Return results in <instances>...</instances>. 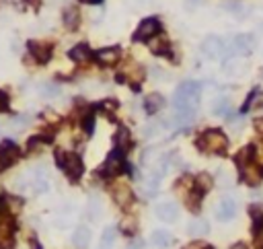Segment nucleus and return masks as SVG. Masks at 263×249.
Masks as SVG:
<instances>
[{"label":"nucleus","mask_w":263,"mask_h":249,"mask_svg":"<svg viewBox=\"0 0 263 249\" xmlns=\"http://www.w3.org/2000/svg\"><path fill=\"white\" fill-rule=\"evenodd\" d=\"M202 101V82L185 80L177 87L173 95V105L179 111H196Z\"/></svg>","instance_id":"obj_1"},{"label":"nucleus","mask_w":263,"mask_h":249,"mask_svg":"<svg viewBox=\"0 0 263 249\" xmlns=\"http://www.w3.org/2000/svg\"><path fill=\"white\" fill-rule=\"evenodd\" d=\"M229 146V138L224 136L222 130H206L204 134L198 138V148L202 153L210 155H222Z\"/></svg>","instance_id":"obj_2"},{"label":"nucleus","mask_w":263,"mask_h":249,"mask_svg":"<svg viewBox=\"0 0 263 249\" xmlns=\"http://www.w3.org/2000/svg\"><path fill=\"white\" fill-rule=\"evenodd\" d=\"M56 165L72 179H78L82 175V159L76 153H70V151H58L56 153Z\"/></svg>","instance_id":"obj_3"},{"label":"nucleus","mask_w":263,"mask_h":249,"mask_svg":"<svg viewBox=\"0 0 263 249\" xmlns=\"http://www.w3.org/2000/svg\"><path fill=\"white\" fill-rule=\"evenodd\" d=\"M159 31H161V21L156 19V16H148V19H144L142 23L138 25V29H136V33H134V39H136V41H148V39H152Z\"/></svg>","instance_id":"obj_4"},{"label":"nucleus","mask_w":263,"mask_h":249,"mask_svg":"<svg viewBox=\"0 0 263 249\" xmlns=\"http://www.w3.org/2000/svg\"><path fill=\"white\" fill-rule=\"evenodd\" d=\"M241 181H243V184H247V186H251V188L259 186L263 181V169L255 161H249L247 165H243V167H241Z\"/></svg>","instance_id":"obj_5"},{"label":"nucleus","mask_w":263,"mask_h":249,"mask_svg":"<svg viewBox=\"0 0 263 249\" xmlns=\"http://www.w3.org/2000/svg\"><path fill=\"white\" fill-rule=\"evenodd\" d=\"M121 169H124V155H121V151H117V148H113L107 155V159H105L101 171L105 175H117Z\"/></svg>","instance_id":"obj_6"},{"label":"nucleus","mask_w":263,"mask_h":249,"mask_svg":"<svg viewBox=\"0 0 263 249\" xmlns=\"http://www.w3.org/2000/svg\"><path fill=\"white\" fill-rule=\"evenodd\" d=\"M255 49V37L251 33H241V35L235 37L233 41V52L239 56H249Z\"/></svg>","instance_id":"obj_7"},{"label":"nucleus","mask_w":263,"mask_h":249,"mask_svg":"<svg viewBox=\"0 0 263 249\" xmlns=\"http://www.w3.org/2000/svg\"><path fill=\"white\" fill-rule=\"evenodd\" d=\"M202 52H204V56H208V58L214 60V58H218L224 52V41L220 37H216V35H210L202 43Z\"/></svg>","instance_id":"obj_8"},{"label":"nucleus","mask_w":263,"mask_h":249,"mask_svg":"<svg viewBox=\"0 0 263 249\" xmlns=\"http://www.w3.org/2000/svg\"><path fill=\"white\" fill-rule=\"evenodd\" d=\"M235 214H237V202L233 200V198H222L220 204H218V210H216L218 221L229 223V221L235 219Z\"/></svg>","instance_id":"obj_9"},{"label":"nucleus","mask_w":263,"mask_h":249,"mask_svg":"<svg viewBox=\"0 0 263 249\" xmlns=\"http://www.w3.org/2000/svg\"><path fill=\"white\" fill-rule=\"evenodd\" d=\"M95 58L103 66H113L121 58V49L119 47H103V49H99V52L95 54Z\"/></svg>","instance_id":"obj_10"},{"label":"nucleus","mask_w":263,"mask_h":249,"mask_svg":"<svg viewBox=\"0 0 263 249\" xmlns=\"http://www.w3.org/2000/svg\"><path fill=\"white\" fill-rule=\"evenodd\" d=\"M27 47H29L31 56L35 60H39V62H47L49 56H51V45L45 43V41H29Z\"/></svg>","instance_id":"obj_11"},{"label":"nucleus","mask_w":263,"mask_h":249,"mask_svg":"<svg viewBox=\"0 0 263 249\" xmlns=\"http://www.w3.org/2000/svg\"><path fill=\"white\" fill-rule=\"evenodd\" d=\"M154 212H156V217H159L161 221H165V223H173V221H177V217H179V208L175 206L173 202H161L159 206L154 208Z\"/></svg>","instance_id":"obj_12"},{"label":"nucleus","mask_w":263,"mask_h":249,"mask_svg":"<svg viewBox=\"0 0 263 249\" xmlns=\"http://www.w3.org/2000/svg\"><path fill=\"white\" fill-rule=\"evenodd\" d=\"M111 194H113V198H115V202L117 204H121V206H128L130 202H132V188L128 186V184H113V188H111Z\"/></svg>","instance_id":"obj_13"},{"label":"nucleus","mask_w":263,"mask_h":249,"mask_svg":"<svg viewBox=\"0 0 263 249\" xmlns=\"http://www.w3.org/2000/svg\"><path fill=\"white\" fill-rule=\"evenodd\" d=\"M113 146L117 148V151L121 153H126L128 148L132 146V136H130V130L128 128H119L115 132V136H113Z\"/></svg>","instance_id":"obj_14"},{"label":"nucleus","mask_w":263,"mask_h":249,"mask_svg":"<svg viewBox=\"0 0 263 249\" xmlns=\"http://www.w3.org/2000/svg\"><path fill=\"white\" fill-rule=\"evenodd\" d=\"M165 107V97L161 93H150L146 99H144V109L148 113H156Z\"/></svg>","instance_id":"obj_15"},{"label":"nucleus","mask_w":263,"mask_h":249,"mask_svg":"<svg viewBox=\"0 0 263 249\" xmlns=\"http://www.w3.org/2000/svg\"><path fill=\"white\" fill-rule=\"evenodd\" d=\"M152 245L154 247H161V249H167L171 243H173V235L165 229H159V231H152V237H150Z\"/></svg>","instance_id":"obj_16"},{"label":"nucleus","mask_w":263,"mask_h":249,"mask_svg":"<svg viewBox=\"0 0 263 249\" xmlns=\"http://www.w3.org/2000/svg\"><path fill=\"white\" fill-rule=\"evenodd\" d=\"M72 243L78 249H86V247H89V243H91V231L86 229V227H78L74 231V235H72Z\"/></svg>","instance_id":"obj_17"},{"label":"nucleus","mask_w":263,"mask_h":249,"mask_svg":"<svg viewBox=\"0 0 263 249\" xmlns=\"http://www.w3.org/2000/svg\"><path fill=\"white\" fill-rule=\"evenodd\" d=\"M208 231H210V225H208L206 219H194V221L187 225V233L189 235H196V237L208 235Z\"/></svg>","instance_id":"obj_18"},{"label":"nucleus","mask_w":263,"mask_h":249,"mask_svg":"<svg viewBox=\"0 0 263 249\" xmlns=\"http://www.w3.org/2000/svg\"><path fill=\"white\" fill-rule=\"evenodd\" d=\"M68 56H70V60H74V62H86L91 58V49H89V45L86 43H78V45H74L72 49L68 52Z\"/></svg>","instance_id":"obj_19"},{"label":"nucleus","mask_w":263,"mask_h":249,"mask_svg":"<svg viewBox=\"0 0 263 249\" xmlns=\"http://www.w3.org/2000/svg\"><path fill=\"white\" fill-rule=\"evenodd\" d=\"M78 23H80L78 8H66L64 10V25H66V29H76Z\"/></svg>","instance_id":"obj_20"},{"label":"nucleus","mask_w":263,"mask_h":249,"mask_svg":"<svg viewBox=\"0 0 263 249\" xmlns=\"http://www.w3.org/2000/svg\"><path fill=\"white\" fill-rule=\"evenodd\" d=\"M212 186H214V179H212V175H208V173H198V177H196V190L198 192H208V190H212Z\"/></svg>","instance_id":"obj_21"},{"label":"nucleus","mask_w":263,"mask_h":249,"mask_svg":"<svg viewBox=\"0 0 263 249\" xmlns=\"http://www.w3.org/2000/svg\"><path fill=\"white\" fill-rule=\"evenodd\" d=\"M229 111H231V99L220 97L212 103V113L214 115H229Z\"/></svg>","instance_id":"obj_22"},{"label":"nucleus","mask_w":263,"mask_h":249,"mask_svg":"<svg viewBox=\"0 0 263 249\" xmlns=\"http://www.w3.org/2000/svg\"><path fill=\"white\" fill-rule=\"evenodd\" d=\"M218 181H220V188H226V190H231L235 186V173L229 171L226 167H222L218 171Z\"/></svg>","instance_id":"obj_23"},{"label":"nucleus","mask_w":263,"mask_h":249,"mask_svg":"<svg viewBox=\"0 0 263 249\" xmlns=\"http://www.w3.org/2000/svg\"><path fill=\"white\" fill-rule=\"evenodd\" d=\"M251 107H263V91H261V89H257V91L251 93V97L247 99V103H245L243 111H247V109H251Z\"/></svg>","instance_id":"obj_24"},{"label":"nucleus","mask_w":263,"mask_h":249,"mask_svg":"<svg viewBox=\"0 0 263 249\" xmlns=\"http://www.w3.org/2000/svg\"><path fill=\"white\" fill-rule=\"evenodd\" d=\"M119 229L124 231V235H136V231H138V223L134 217H126L124 221H121Z\"/></svg>","instance_id":"obj_25"},{"label":"nucleus","mask_w":263,"mask_h":249,"mask_svg":"<svg viewBox=\"0 0 263 249\" xmlns=\"http://www.w3.org/2000/svg\"><path fill=\"white\" fill-rule=\"evenodd\" d=\"M251 159H253V146H245L243 151L237 155V165L243 167V165H247Z\"/></svg>","instance_id":"obj_26"},{"label":"nucleus","mask_w":263,"mask_h":249,"mask_svg":"<svg viewBox=\"0 0 263 249\" xmlns=\"http://www.w3.org/2000/svg\"><path fill=\"white\" fill-rule=\"evenodd\" d=\"M200 198H202V192H189V196H187V208L191 212H198L200 210Z\"/></svg>","instance_id":"obj_27"},{"label":"nucleus","mask_w":263,"mask_h":249,"mask_svg":"<svg viewBox=\"0 0 263 249\" xmlns=\"http://www.w3.org/2000/svg\"><path fill=\"white\" fill-rule=\"evenodd\" d=\"M253 241H255V249H263V223L253 225Z\"/></svg>","instance_id":"obj_28"},{"label":"nucleus","mask_w":263,"mask_h":249,"mask_svg":"<svg viewBox=\"0 0 263 249\" xmlns=\"http://www.w3.org/2000/svg\"><path fill=\"white\" fill-rule=\"evenodd\" d=\"M150 47H152V52H154V54H159V56L169 54V41H167V39L154 41V43H150Z\"/></svg>","instance_id":"obj_29"},{"label":"nucleus","mask_w":263,"mask_h":249,"mask_svg":"<svg viewBox=\"0 0 263 249\" xmlns=\"http://www.w3.org/2000/svg\"><path fill=\"white\" fill-rule=\"evenodd\" d=\"M251 217H253L255 225L263 223V202H255V204L251 206Z\"/></svg>","instance_id":"obj_30"},{"label":"nucleus","mask_w":263,"mask_h":249,"mask_svg":"<svg viewBox=\"0 0 263 249\" xmlns=\"http://www.w3.org/2000/svg\"><path fill=\"white\" fill-rule=\"evenodd\" d=\"M241 70H243V66L239 62H226L224 64V72L226 74H239Z\"/></svg>","instance_id":"obj_31"},{"label":"nucleus","mask_w":263,"mask_h":249,"mask_svg":"<svg viewBox=\"0 0 263 249\" xmlns=\"http://www.w3.org/2000/svg\"><path fill=\"white\" fill-rule=\"evenodd\" d=\"M89 212H91V217H99V214H101V202H99V198H93V200H89Z\"/></svg>","instance_id":"obj_32"},{"label":"nucleus","mask_w":263,"mask_h":249,"mask_svg":"<svg viewBox=\"0 0 263 249\" xmlns=\"http://www.w3.org/2000/svg\"><path fill=\"white\" fill-rule=\"evenodd\" d=\"M41 93H43L45 97H56V95H60V87H58V85H43Z\"/></svg>","instance_id":"obj_33"},{"label":"nucleus","mask_w":263,"mask_h":249,"mask_svg":"<svg viewBox=\"0 0 263 249\" xmlns=\"http://www.w3.org/2000/svg\"><path fill=\"white\" fill-rule=\"evenodd\" d=\"M185 249H214V247L208 245L206 241H191L189 245H185Z\"/></svg>","instance_id":"obj_34"},{"label":"nucleus","mask_w":263,"mask_h":249,"mask_svg":"<svg viewBox=\"0 0 263 249\" xmlns=\"http://www.w3.org/2000/svg\"><path fill=\"white\" fill-rule=\"evenodd\" d=\"M14 190H16V192H27V190H29V181L23 179V177L14 179Z\"/></svg>","instance_id":"obj_35"},{"label":"nucleus","mask_w":263,"mask_h":249,"mask_svg":"<svg viewBox=\"0 0 263 249\" xmlns=\"http://www.w3.org/2000/svg\"><path fill=\"white\" fill-rule=\"evenodd\" d=\"M159 126H156V124H152V126H146L144 130H142V134L146 136V138H152V136H156V134H159Z\"/></svg>","instance_id":"obj_36"},{"label":"nucleus","mask_w":263,"mask_h":249,"mask_svg":"<svg viewBox=\"0 0 263 249\" xmlns=\"http://www.w3.org/2000/svg\"><path fill=\"white\" fill-rule=\"evenodd\" d=\"M8 107V97L4 91H0V111H4Z\"/></svg>","instance_id":"obj_37"},{"label":"nucleus","mask_w":263,"mask_h":249,"mask_svg":"<svg viewBox=\"0 0 263 249\" xmlns=\"http://www.w3.org/2000/svg\"><path fill=\"white\" fill-rule=\"evenodd\" d=\"M8 165H10V161H8V159H6L2 153H0V171H4V169L8 167Z\"/></svg>","instance_id":"obj_38"},{"label":"nucleus","mask_w":263,"mask_h":249,"mask_svg":"<svg viewBox=\"0 0 263 249\" xmlns=\"http://www.w3.org/2000/svg\"><path fill=\"white\" fill-rule=\"evenodd\" d=\"M128 249H144V243L140 241V239H134V241L128 245Z\"/></svg>","instance_id":"obj_39"},{"label":"nucleus","mask_w":263,"mask_h":249,"mask_svg":"<svg viewBox=\"0 0 263 249\" xmlns=\"http://www.w3.org/2000/svg\"><path fill=\"white\" fill-rule=\"evenodd\" d=\"M255 130H257V132H261V134H263V118L255 120Z\"/></svg>","instance_id":"obj_40"},{"label":"nucleus","mask_w":263,"mask_h":249,"mask_svg":"<svg viewBox=\"0 0 263 249\" xmlns=\"http://www.w3.org/2000/svg\"><path fill=\"white\" fill-rule=\"evenodd\" d=\"M29 245H31V249H43V247H41L37 241H35V239H31V243H29Z\"/></svg>","instance_id":"obj_41"},{"label":"nucleus","mask_w":263,"mask_h":249,"mask_svg":"<svg viewBox=\"0 0 263 249\" xmlns=\"http://www.w3.org/2000/svg\"><path fill=\"white\" fill-rule=\"evenodd\" d=\"M231 249H249L247 245H245V243H237V245H233Z\"/></svg>","instance_id":"obj_42"},{"label":"nucleus","mask_w":263,"mask_h":249,"mask_svg":"<svg viewBox=\"0 0 263 249\" xmlns=\"http://www.w3.org/2000/svg\"><path fill=\"white\" fill-rule=\"evenodd\" d=\"M80 2H86V4H99L101 0H80Z\"/></svg>","instance_id":"obj_43"}]
</instances>
